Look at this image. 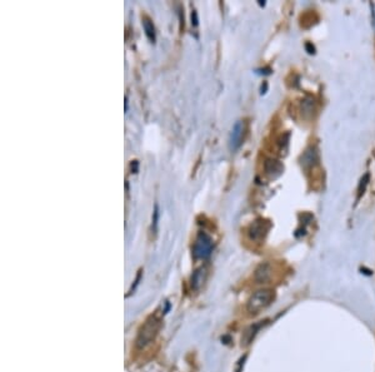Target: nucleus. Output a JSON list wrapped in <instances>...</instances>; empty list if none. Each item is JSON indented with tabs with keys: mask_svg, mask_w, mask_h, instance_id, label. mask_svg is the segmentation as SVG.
<instances>
[{
	"mask_svg": "<svg viewBox=\"0 0 375 372\" xmlns=\"http://www.w3.org/2000/svg\"><path fill=\"white\" fill-rule=\"evenodd\" d=\"M270 230V223L265 219H257L250 225L248 230V236L251 241L260 242L265 238L268 231Z\"/></svg>",
	"mask_w": 375,
	"mask_h": 372,
	"instance_id": "20e7f679",
	"label": "nucleus"
},
{
	"mask_svg": "<svg viewBox=\"0 0 375 372\" xmlns=\"http://www.w3.org/2000/svg\"><path fill=\"white\" fill-rule=\"evenodd\" d=\"M213 247H214V243L212 237L208 236L205 232H200L195 239L193 255L198 259H205L212 255Z\"/></svg>",
	"mask_w": 375,
	"mask_h": 372,
	"instance_id": "f03ea898",
	"label": "nucleus"
},
{
	"mask_svg": "<svg viewBox=\"0 0 375 372\" xmlns=\"http://www.w3.org/2000/svg\"><path fill=\"white\" fill-rule=\"evenodd\" d=\"M143 26H144L145 34H147L148 39H149L152 43H155V28H154V24H153L152 20L148 17L143 18Z\"/></svg>",
	"mask_w": 375,
	"mask_h": 372,
	"instance_id": "9d476101",
	"label": "nucleus"
},
{
	"mask_svg": "<svg viewBox=\"0 0 375 372\" xmlns=\"http://www.w3.org/2000/svg\"><path fill=\"white\" fill-rule=\"evenodd\" d=\"M159 327H160V321L156 320L155 317H150L147 322L144 324V326L141 327L140 332L138 336V346L139 347H145L148 344L155 338L156 333L159 331Z\"/></svg>",
	"mask_w": 375,
	"mask_h": 372,
	"instance_id": "7ed1b4c3",
	"label": "nucleus"
},
{
	"mask_svg": "<svg viewBox=\"0 0 375 372\" xmlns=\"http://www.w3.org/2000/svg\"><path fill=\"white\" fill-rule=\"evenodd\" d=\"M369 179H370V174L369 173L364 174L363 178L360 179V183H359V188H358L359 197H360L361 194H364V192H365V188H367L368 183H369Z\"/></svg>",
	"mask_w": 375,
	"mask_h": 372,
	"instance_id": "f8f14e48",
	"label": "nucleus"
},
{
	"mask_svg": "<svg viewBox=\"0 0 375 372\" xmlns=\"http://www.w3.org/2000/svg\"><path fill=\"white\" fill-rule=\"evenodd\" d=\"M264 172H265L266 176L270 179H277L284 172V165L278 159H266L265 163H264Z\"/></svg>",
	"mask_w": 375,
	"mask_h": 372,
	"instance_id": "423d86ee",
	"label": "nucleus"
},
{
	"mask_svg": "<svg viewBox=\"0 0 375 372\" xmlns=\"http://www.w3.org/2000/svg\"><path fill=\"white\" fill-rule=\"evenodd\" d=\"M271 275H273V267L270 263H262L259 264V267L255 270L254 279L257 283H266L270 281Z\"/></svg>",
	"mask_w": 375,
	"mask_h": 372,
	"instance_id": "6e6552de",
	"label": "nucleus"
},
{
	"mask_svg": "<svg viewBox=\"0 0 375 372\" xmlns=\"http://www.w3.org/2000/svg\"><path fill=\"white\" fill-rule=\"evenodd\" d=\"M275 299V293L271 290H259L251 295L249 299L248 304H246V311L249 315L255 316L258 313L262 312L263 310H265L266 307L271 303Z\"/></svg>",
	"mask_w": 375,
	"mask_h": 372,
	"instance_id": "f257e3e1",
	"label": "nucleus"
},
{
	"mask_svg": "<svg viewBox=\"0 0 375 372\" xmlns=\"http://www.w3.org/2000/svg\"><path fill=\"white\" fill-rule=\"evenodd\" d=\"M300 109H302V114L305 118H311L316 111L315 100L310 97H305L300 103Z\"/></svg>",
	"mask_w": 375,
	"mask_h": 372,
	"instance_id": "1a4fd4ad",
	"label": "nucleus"
},
{
	"mask_svg": "<svg viewBox=\"0 0 375 372\" xmlns=\"http://www.w3.org/2000/svg\"><path fill=\"white\" fill-rule=\"evenodd\" d=\"M246 125L243 120H238L231 129L230 137H229V148L231 152H235L239 149L240 145L243 144L244 137H245Z\"/></svg>",
	"mask_w": 375,
	"mask_h": 372,
	"instance_id": "39448f33",
	"label": "nucleus"
},
{
	"mask_svg": "<svg viewBox=\"0 0 375 372\" xmlns=\"http://www.w3.org/2000/svg\"><path fill=\"white\" fill-rule=\"evenodd\" d=\"M204 279H205V268H201V270L195 272L194 279H193V286H194L195 288H198V287L203 283Z\"/></svg>",
	"mask_w": 375,
	"mask_h": 372,
	"instance_id": "9b49d317",
	"label": "nucleus"
},
{
	"mask_svg": "<svg viewBox=\"0 0 375 372\" xmlns=\"http://www.w3.org/2000/svg\"><path fill=\"white\" fill-rule=\"evenodd\" d=\"M318 163H319L318 149H316L315 147H313V145L308 147L302 156V165L305 168V169H309V168L315 167Z\"/></svg>",
	"mask_w": 375,
	"mask_h": 372,
	"instance_id": "0eeeda50",
	"label": "nucleus"
}]
</instances>
